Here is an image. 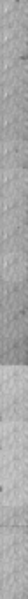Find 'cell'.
Masks as SVG:
<instances>
[{
  "label": "cell",
  "instance_id": "1",
  "mask_svg": "<svg viewBox=\"0 0 28 599\" xmlns=\"http://www.w3.org/2000/svg\"><path fill=\"white\" fill-rule=\"evenodd\" d=\"M27 433V422L21 420L2 422V454H0L2 505L11 508L27 505Z\"/></svg>",
  "mask_w": 28,
  "mask_h": 599
},
{
  "label": "cell",
  "instance_id": "2",
  "mask_svg": "<svg viewBox=\"0 0 28 599\" xmlns=\"http://www.w3.org/2000/svg\"><path fill=\"white\" fill-rule=\"evenodd\" d=\"M2 599L25 596L27 591V533L25 529H2Z\"/></svg>",
  "mask_w": 28,
  "mask_h": 599
},
{
  "label": "cell",
  "instance_id": "3",
  "mask_svg": "<svg viewBox=\"0 0 28 599\" xmlns=\"http://www.w3.org/2000/svg\"><path fill=\"white\" fill-rule=\"evenodd\" d=\"M27 419V371L20 366L2 369V420Z\"/></svg>",
  "mask_w": 28,
  "mask_h": 599
},
{
  "label": "cell",
  "instance_id": "4",
  "mask_svg": "<svg viewBox=\"0 0 28 599\" xmlns=\"http://www.w3.org/2000/svg\"><path fill=\"white\" fill-rule=\"evenodd\" d=\"M2 526L25 529V526H27V510H25V506H18V508L4 506L2 508Z\"/></svg>",
  "mask_w": 28,
  "mask_h": 599
}]
</instances>
